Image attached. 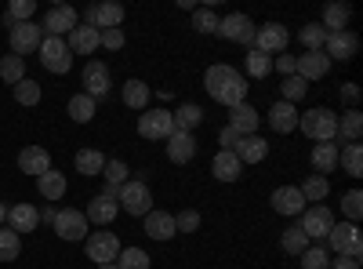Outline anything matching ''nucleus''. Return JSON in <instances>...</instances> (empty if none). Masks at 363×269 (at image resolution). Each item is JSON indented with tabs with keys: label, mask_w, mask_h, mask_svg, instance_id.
Segmentation results:
<instances>
[{
	"label": "nucleus",
	"mask_w": 363,
	"mask_h": 269,
	"mask_svg": "<svg viewBox=\"0 0 363 269\" xmlns=\"http://www.w3.org/2000/svg\"><path fill=\"white\" fill-rule=\"evenodd\" d=\"M203 87H207V95L215 99V102H222L225 109H233V106H240V102H247V80L240 77L233 66H225V62L207 70Z\"/></svg>",
	"instance_id": "1"
},
{
	"label": "nucleus",
	"mask_w": 363,
	"mask_h": 269,
	"mask_svg": "<svg viewBox=\"0 0 363 269\" xmlns=\"http://www.w3.org/2000/svg\"><path fill=\"white\" fill-rule=\"evenodd\" d=\"M298 128L313 142H335L338 138V113L327 106H313L309 113H298Z\"/></svg>",
	"instance_id": "2"
},
{
	"label": "nucleus",
	"mask_w": 363,
	"mask_h": 269,
	"mask_svg": "<svg viewBox=\"0 0 363 269\" xmlns=\"http://www.w3.org/2000/svg\"><path fill=\"white\" fill-rule=\"evenodd\" d=\"M327 244L335 255H349V258H359L363 255V236H359V226L356 222H335L327 233Z\"/></svg>",
	"instance_id": "3"
},
{
	"label": "nucleus",
	"mask_w": 363,
	"mask_h": 269,
	"mask_svg": "<svg viewBox=\"0 0 363 269\" xmlns=\"http://www.w3.org/2000/svg\"><path fill=\"white\" fill-rule=\"evenodd\" d=\"M116 204H120V212H128V215H149L153 212V193H149V186L145 182H124L120 186V193H116Z\"/></svg>",
	"instance_id": "4"
},
{
	"label": "nucleus",
	"mask_w": 363,
	"mask_h": 269,
	"mask_svg": "<svg viewBox=\"0 0 363 269\" xmlns=\"http://www.w3.org/2000/svg\"><path fill=\"white\" fill-rule=\"evenodd\" d=\"M138 135L149 138V142H160V138L167 142L174 135V116L167 109H145L138 116Z\"/></svg>",
	"instance_id": "5"
},
{
	"label": "nucleus",
	"mask_w": 363,
	"mask_h": 269,
	"mask_svg": "<svg viewBox=\"0 0 363 269\" xmlns=\"http://www.w3.org/2000/svg\"><path fill=\"white\" fill-rule=\"evenodd\" d=\"M330 226H335V212L323 207V204H316V207H306V212H301V226L298 229L306 233L309 241H327Z\"/></svg>",
	"instance_id": "6"
},
{
	"label": "nucleus",
	"mask_w": 363,
	"mask_h": 269,
	"mask_svg": "<svg viewBox=\"0 0 363 269\" xmlns=\"http://www.w3.org/2000/svg\"><path fill=\"white\" fill-rule=\"evenodd\" d=\"M218 37L225 40H236V44H247L255 48V22L244 15V11H233L225 18H218Z\"/></svg>",
	"instance_id": "7"
},
{
	"label": "nucleus",
	"mask_w": 363,
	"mask_h": 269,
	"mask_svg": "<svg viewBox=\"0 0 363 269\" xmlns=\"http://www.w3.org/2000/svg\"><path fill=\"white\" fill-rule=\"evenodd\" d=\"M40 62H44L48 73H69L73 55H69L66 40H62V37H44V44H40Z\"/></svg>",
	"instance_id": "8"
},
{
	"label": "nucleus",
	"mask_w": 363,
	"mask_h": 269,
	"mask_svg": "<svg viewBox=\"0 0 363 269\" xmlns=\"http://www.w3.org/2000/svg\"><path fill=\"white\" fill-rule=\"evenodd\" d=\"M8 40H11V55L26 58L29 51H40V44H44V29H40L37 22H18L11 33H8Z\"/></svg>",
	"instance_id": "9"
},
{
	"label": "nucleus",
	"mask_w": 363,
	"mask_h": 269,
	"mask_svg": "<svg viewBox=\"0 0 363 269\" xmlns=\"http://www.w3.org/2000/svg\"><path fill=\"white\" fill-rule=\"evenodd\" d=\"M359 51V37L352 29H342V33H327V44H323V55L330 62H352Z\"/></svg>",
	"instance_id": "10"
},
{
	"label": "nucleus",
	"mask_w": 363,
	"mask_h": 269,
	"mask_svg": "<svg viewBox=\"0 0 363 269\" xmlns=\"http://www.w3.org/2000/svg\"><path fill=\"white\" fill-rule=\"evenodd\" d=\"M84 248H87V258H91V262H99V265L116 262V255H120V241H116V233H109V229L91 233Z\"/></svg>",
	"instance_id": "11"
},
{
	"label": "nucleus",
	"mask_w": 363,
	"mask_h": 269,
	"mask_svg": "<svg viewBox=\"0 0 363 269\" xmlns=\"http://www.w3.org/2000/svg\"><path fill=\"white\" fill-rule=\"evenodd\" d=\"M287 29L280 26V22H265V26H258L255 29V48L258 51H265V55H284L287 51Z\"/></svg>",
	"instance_id": "12"
},
{
	"label": "nucleus",
	"mask_w": 363,
	"mask_h": 269,
	"mask_svg": "<svg viewBox=\"0 0 363 269\" xmlns=\"http://www.w3.org/2000/svg\"><path fill=\"white\" fill-rule=\"evenodd\" d=\"M51 226H55V233L62 236V241H69V244L80 241V236H87V219L77 212V207H62V212L55 215Z\"/></svg>",
	"instance_id": "13"
},
{
	"label": "nucleus",
	"mask_w": 363,
	"mask_h": 269,
	"mask_svg": "<svg viewBox=\"0 0 363 269\" xmlns=\"http://www.w3.org/2000/svg\"><path fill=\"white\" fill-rule=\"evenodd\" d=\"M44 37H62V33H73L77 29V11L69 8V4H58V8H51L48 15H44Z\"/></svg>",
	"instance_id": "14"
},
{
	"label": "nucleus",
	"mask_w": 363,
	"mask_h": 269,
	"mask_svg": "<svg viewBox=\"0 0 363 269\" xmlns=\"http://www.w3.org/2000/svg\"><path fill=\"white\" fill-rule=\"evenodd\" d=\"M294 73L306 80V84H313V80H320V77L330 73V58L323 51H306L301 58H294Z\"/></svg>",
	"instance_id": "15"
},
{
	"label": "nucleus",
	"mask_w": 363,
	"mask_h": 269,
	"mask_svg": "<svg viewBox=\"0 0 363 269\" xmlns=\"http://www.w3.org/2000/svg\"><path fill=\"white\" fill-rule=\"evenodd\" d=\"M66 48H69V55H95L102 48V33L80 22L73 33H66Z\"/></svg>",
	"instance_id": "16"
},
{
	"label": "nucleus",
	"mask_w": 363,
	"mask_h": 269,
	"mask_svg": "<svg viewBox=\"0 0 363 269\" xmlns=\"http://www.w3.org/2000/svg\"><path fill=\"white\" fill-rule=\"evenodd\" d=\"M84 95L95 99V102L109 95V70L102 62H87L84 66Z\"/></svg>",
	"instance_id": "17"
},
{
	"label": "nucleus",
	"mask_w": 363,
	"mask_h": 269,
	"mask_svg": "<svg viewBox=\"0 0 363 269\" xmlns=\"http://www.w3.org/2000/svg\"><path fill=\"white\" fill-rule=\"evenodd\" d=\"M258 109L255 106H247V102H240V106H233L229 109V128L240 135V138H247V135H258Z\"/></svg>",
	"instance_id": "18"
},
{
	"label": "nucleus",
	"mask_w": 363,
	"mask_h": 269,
	"mask_svg": "<svg viewBox=\"0 0 363 269\" xmlns=\"http://www.w3.org/2000/svg\"><path fill=\"white\" fill-rule=\"evenodd\" d=\"M269 204H272V212H280V215H301L306 212V197L298 193V186H280L269 197Z\"/></svg>",
	"instance_id": "19"
},
{
	"label": "nucleus",
	"mask_w": 363,
	"mask_h": 269,
	"mask_svg": "<svg viewBox=\"0 0 363 269\" xmlns=\"http://www.w3.org/2000/svg\"><path fill=\"white\" fill-rule=\"evenodd\" d=\"M116 215H120V204H116L113 197H102V193L91 200V204H87V212H84L87 222H95V226H102V229H109V222H113Z\"/></svg>",
	"instance_id": "20"
},
{
	"label": "nucleus",
	"mask_w": 363,
	"mask_h": 269,
	"mask_svg": "<svg viewBox=\"0 0 363 269\" xmlns=\"http://www.w3.org/2000/svg\"><path fill=\"white\" fill-rule=\"evenodd\" d=\"M196 157V138L189 131H174L167 138V160L171 164H189Z\"/></svg>",
	"instance_id": "21"
},
{
	"label": "nucleus",
	"mask_w": 363,
	"mask_h": 269,
	"mask_svg": "<svg viewBox=\"0 0 363 269\" xmlns=\"http://www.w3.org/2000/svg\"><path fill=\"white\" fill-rule=\"evenodd\" d=\"M233 153H236L240 164H258V160L269 157V142H265L262 135H247V138H240V142L233 146Z\"/></svg>",
	"instance_id": "22"
},
{
	"label": "nucleus",
	"mask_w": 363,
	"mask_h": 269,
	"mask_svg": "<svg viewBox=\"0 0 363 269\" xmlns=\"http://www.w3.org/2000/svg\"><path fill=\"white\" fill-rule=\"evenodd\" d=\"M40 226V212L33 204H15V207H8V229H15V233H33Z\"/></svg>",
	"instance_id": "23"
},
{
	"label": "nucleus",
	"mask_w": 363,
	"mask_h": 269,
	"mask_svg": "<svg viewBox=\"0 0 363 269\" xmlns=\"http://www.w3.org/2000/svg\"><path fill=\"white\" fill-rule=\"evenodd\" d=\"M18 168H22V175H44V171H51V157H48V149L44 146H26L22 153H18Z\"/></svg>",
	"instance_id": "24"
},
{
	"label": "nucleus",
	"mask_w": 363,
	"mask_h": 269,
	"mask_svg": "<svg viewBox=\"0 0 363 269\" xmlns=\"http://www.w3.org/2000/svg\"><path fill=\"white\" fill-rule=\"evenodd\" d=\"M240 171H244V164L236 160L233 149H222V153H215V160H211V175H215L218 182H236Z\"/></svg>",
	"instance_id": "25"
},
{
	"label": "nucleus",
	"mask_w": 363,
	"mask_h": 269,
	"mask_svg": "<svg viewBox=\"0 0 363 269\" xmlns=\"http://www.w3.org/2000/svg\"><path fill=\"white\" fill-rule=\"evenodd\" d=\"M269 128L272 131H280V135H287V131H294L298 128V109L291 106V102H277V106H272L269 109Z\"/></svg>",
	"instance_id": "26"
},
{
	"label": "nucleus",
	"mask_w": 363,
	"mask_h": 269,
	"mask_svg": "<svg viewBox=\"0 0 363 269\" xmlns=\"http://www.w3.org/2000/svg\"><path fill=\"white\" fill-rule=\"evenodd\" d=\"M178 229H174V215L167 212H149L145 215V236H153V241H171Z\"/></svg>",
	"instance_id": "27"
},
{
	"label": "nucleus",
	"mask_w": 363,
	"mask_h": 269,
	"mask_svg": "<svg viewBox=\"0 0 363 269\" xmlns=\"http://www.w3.org/2000/svg\"><path fill=\"white\" fill-rule=\"evenodd\" d=\"M37 190H40V197L51 200V204H55V200H62V197H66V175H62V171H55V168L44 171V175L37 178Z\"/></svg>",
	"instance_id": "28"
},
{
	"label": "nucleus",
	"mask_w": 363,
	"mask_h": 269,
	"mask_svg": "<svg viewBox=\"0 0 363 269\" xmlns=\"http://www.w3.org/2000/svg\"><path fill=\"white\" fill-rule=\"evenodd\" d=\"M349 18H352V8L349 4H342V0H335V4H327L323 8V29L327 33H342V29L349 26Z\"/></svg>",
	"instance_id": "29"
},
{
	"label": "nucleus",
	"mask_w": 363,
	"mask_h": 269,
	"mask_svg": "<svg viewBox=\"0 0 363 269\" xmlns=\"http://www.w3.org/2000/svg\"><path fill=\"white\" fill-rule=\"evenodd\" d=\"M309 160H313V168H316L320 175H330V171L338 168V146H335V142H320V146H313Z\"/></svg>",
	"instance_id": "30"
},
{
	"label": "nucleus",
	"mask_w": 363,
	"mask_h": 269,
	"mask_svg": "<svg viewBox=\"0 0 363 269\" xmlns=\"http://www.w3.org/2000/svg\"><path fill=\"white\" fill-rule=\"evenodd\" d=\"M120 22H124V8L113 4V0H106V4H95V29L102 33V29H120Z\"/></svg>",
	"instance_id": "31"
},
{
	"label": "nucleus",
	"mask_w": 363,
	"mask_h": 269,
	"mask_svg": "<svg viewBox=\"0 0 363 269\" xmlns=\"http://www.w3.org/2000/svg\"><path fill=\"white\" fill-rule=\"evenodd\" d=\"M171 116H174V131H189L193 135V128H200V121H203V109L196 102H186V106H178V113H171Z\"/></svg>",
	"instance_id": "32"
},
{
	"label": "nucleus",
	"mask_w": 363,
	"mask_h": 269,
	"mask_svg": "<svg viewBox=\"0 0 363 269\" xmlns=\"http://www.w3.org/2000/svg\"><path fill=\"white\" fill-rule=\"evenodd\" d=\"M338 164H342L352 178H359V175H363V146H359V142H349L345 149H338Z\"/></svg>",
	"instance_id": "33"
},
{
	"label": "nucleus",
	"mask_w": 363,
	"mask_h": 269,
	"mask_svg": "<svg viewBox=\"0 0 363 269\" xmlns=\"http://www.w3.org/2000/svg\"><path fill=\"white\" fill-rule=\"evenodd\" d=\"M338 135L349 142H359V135H363V113L359 109H349L338 116Z\"/></svg>",
	"instance_id": "34"
},
{
	"label": "nucleus",
	"mask_w": 363,
	"mask_h": 269,
	"mask_svg": "<svg viewBox=\"0 0 363 269\" xmlns=\"http://www.w3.org/2000/svg\"><path fill=\"white\" fill-rule=\"evenodd\" d=\"M0 80L4 84H18V80H26V58H18V55H8V58H0Z\"/></svg>",
	"instance_id": "35"
},
{
	"label": "nucleus",
	"mask_w": 363,
	"mask_h": 269,
	"mask_svg": "<svg viewBox=\"0 0 363 269\" xmlns=\"http://www.w3.org/2000/svg\"><path fill=\"white\" fill-rule=\"evenodd\" d=\"M95 106H99L95 99H87V95L80 92V95L69 99V116H73L77 124H87V121H95Z\"/></svg>",
	"instance_id": "36"
},
{
	"label": "nucleus",
	"mask_w": 363,
	"mask_h": 269,
	"mask_svg": "<svg viewBox=\"0 0 363 269\" xmlns=\"http://www.w3.org/2000/svg\"><path fill=\"white\" fill-rule=\"evenodd\" d=\"M298 193H301V197H306V204H313V200H323V197L330 193V182H327V178H323V175H309V178H306V182H301V186H298Z\"/></svg>",
	"instance_id": "37"
},
{
	"label": "nucleus",
	"mask_w": 363,
	"mask_h": 269,
	"mask_svg": "<svg viewBox=\"0 0 363 269\" xmlns=\"http://www.w3.org/2000/svg\"><path fill=\"white\" fill-rule=\"evenodd\" d=\"M106 168V157L99 153V149H80L77 153V171L80 175H102Z\"/></svg>",
	"instance_id": "38"
},
{
	"label": "nucleus",
	"mask_w": 363,
	"mask_h": 269,
	"mask_svg": "<svg viewBox=\"0 0 363 269\" xmlns=\"http://www.w3.org/2000/svg\"><path fill=\"white\" fill-rule=\"evenodd\" d=\"M145 102H149V84H145V80H128V84H124V106L145 109Z\"/></svg>",
	"instance_id": "39"
},
{
	"label": "nucleus",
	"mask_w": 363,
	"mask_h": 269,
	"mask_svg": "<svg viewBox=\"0 0 363 269\" xmlns=\"http://www.w3.org/2000/svg\"><path fill=\"white\" fill-rule=\"evenodd\" d=\"M153 262H149V255L142 248H120L116 255V269H149Z\"/></svg>",
	"instance_id": "40"
},
{
	"label": "nucleus",
	"mask_w": 363,
	"mask_h": 269,
	"mask_svg": "<svg viewBox=\"0 0 363 269\" xmlns=\"http://www.w3.org/2000/svg\"><path fill=\"white\" fill-rule=\"evenodd\" d=\"M301 44H306V51H323V44H327V29L320 26V22H309V26H301Z\"/></svg>",
	"instance_id": "41"
},
{
	"label": "nucleus",
	"mask_w": 363,
	"mask_h": 269,
	"mask_svg": "<svg viewBox=\"0 0 363 269\" xmlns=\"http://www.w3.org/2000/svg\"><path fill=\"white\" fill-rule=\"evenodd\" d=\"M247 77H255V80H262L269 70H272V55H265V51H258V48H251L247 51Z\"/></svg>",
	"instance_id": "42"
},
{
	"label": "nucleus",
	"mask_w": 363,
	"mask_h": 269,
	"mask_svg": "<svg viewBox=\"0 0 363 269\" xmlns=\"http://www.w3.org/2000/svg\"><path fill=\"white\" fill-rule=\"evenodd\" d=\"M22 251V241H18V233L15 229H4L0 226V262H15Z\"/></svg>",
	"instance_id": "43"
},
{
	"label": "nucleus",
	"mask_w": 363,
	"mask_h": 269,
	"mask_svg": "<svg viewBox=\"0 0 363 269\" xmlns=\"http://www.w3.org/2000/svg\"><path fill=\"white\" fill-rule=\"evenodd\" d=\"M11 95H15V102H18V106H37V102H40V84L26 77V80H18V84H15V92H11Z\"/></svg>",
	"instance_id": "44"
},
{
	"label": "nucleus",
	"mask_w": 363,
	"mask_h": 269,
	"mask_svg": "<svg viewBox=\"0 0 363 269\" xmlns=\"http://www.w3.org/2000/svg\"><path fill=\"white\" fill-rule=\"evenodd\" d=\"M280 248L287 251V255H301L309 248V236L301 233L298 226H291V229H284V236H280Z\"/></svg>",
	"instance_id": "45"
},
{
	"label": "nucleus",
	"mask_w": 363,
	"mask_h": 269,
	"mask_svg": "<svg viewBox=\"0 0 363 269\" xmlns=\"http://www.w3.org/2000/svg\"><path fill=\"white\" fill-rule=\"evenodd\" d=\"M298 258H301V269H327V265H330V251H327V248H320V244L306 248Z\"/></svg>",
	"instance_id": "46"
},
{
	"label": "nucleus",
	"mask_w": 363,
	"mask_h": 269,
	"mask_svg": "<svg viewBox=\"0 0 363 269\" xmlns=\"http://www.w3.org/2000/svg\"><path fill=\"white\" fill-rule=\"evenodd\" d=\"M102 178H106V186L120 190V186L128 182V164H124V160H106V168H102Z\"/></svg>",
	"instance_id": "47"
},
{
	"label": "nucleus",
	"mask_w": 363,
	"mask_h": 269,
	"mask_svg": "<svg viewBox=\"0 0 363 269\" xmlns=\"http://www.w3.org/2000/svg\"><path fill=\"white\" fill-rule=\"evenodd\" d=\"M193 29L196 33H218V15L211 8H193Z\"/></svg>",
	"instance_id": "48"
},
{
	"label": "nucleus",
	"mask_w": 363,
	"mask_h": 269,
	"mask_svg": "<svg viewBox=\"0 0 363 269\" xmlns=\"http://www.w3.org/2000/svg\"><path fill=\"white\" fill-rule=\"evenodd\" d=\"M306 92H309V84H306V80H301L298 73L284 80V102H291V106H294V102H298L301 95H306Z\"/></svg>",
	"instance_id": "49"
},
{
	"label": "nucleus",
	"mask_w": 363,
	"mask_h": 269,
	"mask_svg": "<svg viewBox=\"0 0 363 269\" xmlns=\"http://www.w3.org/2000/svg\"><path fill=\"white\" fill-rule=\"evenodd\" d=\"M342 212L349 215V222H356V219L363 215V193H359V190H349V193L342 197Z\"/></svg>",
	"instance_id": "50"
},
{
	"label": "nucleus",
	"mask_w": 363,
	"mask_h": 269,
	"mask_svg": "<svg viewBox=\"0 0 363 269\" xmlns=\"http://www.w3.org/2000/svg\"><path fill=\"white\" fill-rule=\"evenodd\" d=\"M33 11H37V0H11V8H8V15L15 18V26L18 22H29V18H33Z\"/></svg>",
	"instance_id": "51"
},
{
	"label": "nucleus",
	"mask_w": 363,
	"mask_h": 269,
	"mask_svg": "<svg viewBox=\"0 0 363 269\" xmlns=\"http://www.w3.org/2000/svg\"><path fill=\"white\" fill-rule=\"evenodd\" d=\"M196 226H200V212H182L174 219V229L178 233H196Z\"/></svg>",
	"instance_id": "52"
},
{
	"label": "nucleus",
	"mask_w": 363,
	"mask_h": 269,
	"mask_svg": "<svg viewBox=\"0 0 363 269\" xmlns=\"http://www.w3.org/2000/svg\"><path fill=\"white\" fill-rule=\"evenodd\" d=\"M102 48L106 51H120V48H124V29H102Z\"/></svg>",
	"instance_id": "53"
},
{
	"label": "nucleus",
	"mask_w": 363,
	"mask_h": 269,
	"mask_svg": "<svg viewBox=\"0 0 363 269\" xmlns=\"http://www.w3.org/2000/svg\"><path fill=\"white\" fill-rule=\"evenodd\" d=\"M272 70H277L284 80H287V77H294V55H287V51H284V55H277V58H272Z\"/></svg>",
	"instance_id": "54"
},
{
	"label": "nucleus",
	"mask_w": 363,
	"mask_h": 269,
	"mask_svg": "<svg viewBox=\"0 0 363 269\" xmlns=\"http://www.w3.org/2000/svg\"><path fill=\"white\" fill-rule=\"evenodd\" d=\"M218 142H222V149H233V146H236V142H240V135H236V131H233V128H229V124H225V128H222V131H218Z\"/></svg>",
	"instance_id": "55"
},
{
	"label": "nucleus",
	"mask_w": 363,
	"mask_h": 269,
	"mask_svg": "<svg viewBox=\"0 0 363 269\" xmlns=\"http://www.w3.org/2000/svg\"><path fill=\"white\" fill-rule=\"evenodd\" d=\"M327 269H359V258H349V255H338Z\"/></svg>",
	"instance_id": "56"
},
{
	"label": "nucleus",
	"mask_w": 363,
	"mask_h": 269,
	"mask_svg": "<svg viewBox=\"0 0 363 269\" xmlns=\"http://www.w3.org/2000/svg\"><path fill=\"white\" fill-rule=\"evenodd\" d=\"M342 99L356 106V102H359V87H356V84H342Z\"/></svg>",
	"instance_id": "57"
},
{
	"label": "nucleus",
	"mask_w": 363,
	"mask_h": 269,
	"mask_svg": "<svg viewBox=\"0 0 363 269\" xmlns=\"http://www.w3.org/2000/svg\"><path fill=\"white\" fill-rule=\"evenodd\" d=\"M84 26H91V29H95V4H91V8H84Z\"/></svg>",
	"instance_id": "58"
},
{
	"label": "nucleus",
	"mask_w": 363,
	"mask_h": 269,
	"mask_svg": "<svg viewBox=\"0 0 363 269\" xmlns=\"http://www.w3.org/2000/svg\"><path fill=\"white\" fill-rule=\"evenodd\" d=\"M55 215H58L55 207H44V212H40V222H48V226H51V222H55Z\"/></svg>",
	"instance_id": "59"
},
{
	"label": "nucleus",
	"mask_w": 363,
	"mask_h": 269,
	"mask_svg": "<svg viewBox=\"0 0 363 269\" xmlns=\"http://www.w3.org/2000/svg\"><path fill=\"white\" fill-rule=\"evenodd\" d=\"M0 222H8V207L4 204H0Z\"/></svg>",
	"instance_id": "60"
},
{
	"label": "nucleus",
	"mask_w": 363,
	"mask_h": 269,
	"mask_svg": "<svg viewBox=\"0 0 363 269\" xmlns=\"http://www.w3.org/2000/svg\"><path fill=\"white\" fill-rule=\"evenodd\" d=\"M99 269H116V262H106V265H99Z\"/></svg>",
	"instance_id": "61"
}]
</instances>
